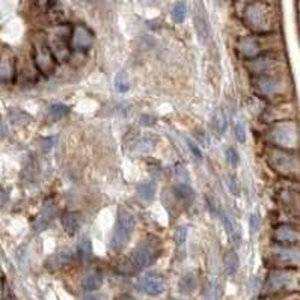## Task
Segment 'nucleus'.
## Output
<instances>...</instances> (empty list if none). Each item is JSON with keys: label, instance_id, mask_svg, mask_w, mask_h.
I'll return each instance as SVG.
<instances>
[{"label": "nucleus", "instance_id": "39", "mask_svg": "<svg viewBox=\"0 0 300 300\" xmlns=\"http://www.w3.org/2000/svg\"><path fill=\"white\" fill-rule=\"evenodd\" d=\"M219 299H220V291H219L217 284L210 285V288L207 291V300H219Z\"/></svg>", "mask_w": 300, "mask_h": 300}, {"label": "nucleus", "instance_id": "4", "mask_svg": "<svg viewBox=\"0 0 300 300\" xmlns=\"http://www.w3.org/2000/svg\"><path fill=\"white\" fill-rule=\"evenodd\" d=\"M72 27L68 23H60L53 26L51 32L45 36V42L48 48L51 50V54L57 63H65L71 57V38Z\"/></svg>", "mask_w": 300, "mask_h": 300}, {"label": "nucleus", "instance_id": "36", "mask_svg": "<svg viewBox=\"0 0 300 300\" xmlns=\"http://www.w3.org/2000/svg\"><path fill=\"white\" fill-rule=\"evenodd\" d=\"M186 237H187V228L186 227H180L175 230V243L178 248H181L186 243Z\"/></svg>", "mask_w": 300, "mask_h": 300}, {"label": "nucleus", "instance_id": "27", "mask_svg": "<svg viewBox=\"0 0 300 300\" xmlns=\"http://www.w3.org/2000/svg\"><path fill=\"white\" fill-rule=\"evenodd\" d=\"M38 69L33 63H26L20 71L17 69V79L24 80L26 83H35L38 80Z\"/></svg>", "mask_w": 300, "mask_h": 300}, {"label": "nucleus", "instance_id": "41", "mask_svg": "<svg viewBox=\"0 0 300 300\" xmlns=\"http://www.w3.org/2000/svg\"><path fill=\"white\" fill-rule=\"evenodd\" d=\"M249 225H251L252 233H255V231L258 230V227H260V217H258L257 214H252V216L249 217Z\"/></svg>", "mask_w": 300, "mask_h": 300}, {"label": "nucleus", "instance_id": "37", "mask_svg": "<svg viewBox=\"0 0 300 300\" xmlns=\"http://www.w3.org/2000/svg\"><path fill=\"white\" fill-rule=\"evenodd\" d=\"M227 183H228V187L231 190V193L234 196H239L240 195V186H239V181L234 175H228L227 177Z\"/></svg>", "mask_w": 300, "mask_h": 300}, {"label": "nucleus", "instance_id": "6", "mask_svg": "<svg viewBox=\"0 0 300 300\" xmlns=\"http://www.w3.org/2000/svg\"><path fill=\"white\" fill-rule=\"evenodd\" d=\"M136 227V222L133 214L125 210V208H119L118 214H116V223H115V228L110 237V251L113 254L121 252L130 242L133 231Z\"/></svg>", "mask_w": 300, "mask_h": 300}, {"label": "nucleus", "instance_id": "11", "mask_svg": "<svg viewBox=\"0 0 300 300\" xmlns=\"http://www.w3.org/2000/svg\"><path fill=\"white\" fill-rule=\"evenodd\" d=\"M252 86L255 89V92L264 98H270L275 97L278 94H281L284 91V85L279 79L270 76V74H264V76H255Z\"/></svg>", "mask_w": 300, "mask_h": 300}, {"label": "nucleus", "instance_id": "14", "mask_svg": "<svg viewBox=\"0 0 300 300\" xmlns=\"http://www.w3.org/2000/svg\"><path fill=\"white\" fill-rule=\"evenodd\" d=\"M237 50H239V54H240L243 59L252 60V59H255V57L261 56V53H263V45H261L260 39L255 38V36H243V38L239 39Z\"/></svg>", "mask_w": 300, "mask_h": 300}, {"label": "nucleus", "instance_id": "47", "mask_svg": "<svg viewBox=\"0 0 300 300\" xmlns=\"http://www.w3.org/2000/svg\"><path fill=\"white\" fill-rule=\"evenodd\" d=\"M258 300H269V299H258Z\"/></svg>", "mask_w": 300, "mask_h": 300}, {"label": "nucleus", "instance_id": "38", "mask_svg": "<svg viewBox=\"0 0 300 300\" xmlns=\"http://www.w3.org/2000/svg\"><path fill=\"white\" fill-rule=\"evenodd\" d=\"M236 137L240 143H245L246 142V131H245V125L239 121L236 124Z\"/></svg>", "mask_w": 300, "mask_h": 300}, {"label": "nucleus", "instance_id": "26", "mask_svg": "<svg viewBox=\"0 0 300 300\" xmlns=\"http://www.w3.org/2000/svg\"><path fill=\"white\" fill-rule=\"evenodd\" d=\"M222 217V222H223V227H225V231L228 233L230 239L234 242V243H240V231L237 230V225L236 222L227 214V213H222L220 214Z\"/></svg>", "mask_w": 300, "mask_h": 300}, {"label": "nucleus", "instance_id": "10", "mask_svg": "<svg viewBox=\"0 0 300 300\" xmlns=\"http://www.w3.org/2000/svg\"><path fill=\"white\" fill-rule=\"evenodd\" d=\"M193 24L198 33V39L202 45H208L211 41V26L208 20V14L202 0H195V9H193Z\"/></svg>", "mask_w": 300, "mask_h": 300}, {"label": "nucleus", "instance_id": "21", "mask_svg": "<svg viewBox=\"0 0 300 300\" xmlns=\"http://www.w3.org/2000/svg\"><path fill=\"white\" fill-rule=\"evenodd\" d=\"M54 214H56V205H53V204L44 205L41 214L38 216V219H36L35 223H33L35 231H42V230H45V228L48 227V223L53 220Z\"/></svg>", "mask_w": 300, "mask_h": 300}, {"label": "nucleus", "instance_id": "2", "mask_svg": "<svg viewBox=\"0 0 300 300\" xmlns=\"http://www.w3.org/2000/svg\"><path fill=\"white\" fill-rule=\"evenodd\" d=\"M245 24L255 33H267L275 26V12L270 5L255 0L246 5L243 12Z\"/></svg>", "mask_w": 300, "mask_h": 300}, {"label": "nucleus", "instance_id": "35", "mask_svg": "<svg viewBox=\"0 0 300 300\" xmlns=\"http://www.w3.org/2000/svg\"><path fill=\"white\" fill-rule=\"evenodd\" d=\"M227 160H228V163H230L233 168H237L239 163H240V156H239V153L236 151V149H234L233 146L227 149Z\"/></svg>", "mask_w": 300, "mask_h": 300}, {"label": "nucleus", "instance_id": "15", "mask_svg": "<svg viewBox=\"0 0 300 300\" xmlns=\"http://www.w3.org/2000/svg\"><path fill=\"white\" fill-rule=\"evenodd\" d=\"M273 239L279 245H299L300 243V230L293 227V225H279L273 231Z\"/></svg>", "mask_w": 300, "mask_h": 300}, {"label": "nucleus", "instance_id": "12", "mask_svg": "<svg viewBox=\"0 0 300 300\" xmlns=\"http://www.w3.org/2000/svg\"><path fill=\"white\" fill-rule=\"evenodd\" d=\"M166 288V282L163 276L157 273H148L139 278L137 281V290L149 297H157L160 296Z\"/></svg>", "mask_w": 300, "mask_h": 300}, {"label": "nucleus", "instance_id": "29", "mask_svg": "<svg viewBox=\"0 0 300 300\" xmlns=\"http://www.w3.org/2000/svg\"><path fill=\"white\" fill-rule=\"evenodd\" d=\"M77 255L80 261H88L92 257V243L88 237H83L77 245Z\"/></svg>", "mask_w": 300, "mask_h": 300}, {"label": "nucleus", "instance_id": "13", "mask_svg": "<svg viewBox=\"0 0 300 300\" xmlns=\"http://www.w3.org/2000/svg\"><path fill=\"white\" fill-rule=\"evenodd\" d=\"M94 44V33L91 29H88L83 24H77L72 27L71 38H69V45L76 51H88Z\"/></svg>", "mask_w": 300, "mask_h": 300}, {"label": "nucleus", "instance_id": "34", "mask_svg": "<svg viewBox=\"0 0 300 300\" xmlns=\"http://www.w3.org/2000/svg\"><path fill=\"white\" fill-rule=\"evenodd\" d=\"M11 121L15 124V125H26L29 121H30V116L27 113H24L23 110H11Z\"/></svg>", "mask_w": 300, "mask_h": 300}, {"label": "nucleus", "instance_id": "44", "mask_svg": "<svg viewBox=\"0 0 300 300\" xmlns=\"http://www.w3.org/2000/svg\"><path fill=\"white\" fill-rule=\"evenodd\" d=\"M83 300H106V297L104 296H98V294H86L85 296V299Z\"/></svg>", "mask_w": 300, "mask_h": 300}, {"label": "nucleus", "instance_id": "20", "mask_svg": "<svg viewBox=\"0 0 300 300\" xmlns=\"http://www.w3.org/2000/svg\"><path fill=\"white\" fill-rule=\"evenodd\" d=\"M44 14H45V17H47L48 23L53 24V26L60 24V23H65V20H66V11H65V8L60 5L59 0H53V2L48 5L47 11H45Z\"/></svg>", "mask_w": 300, "mask_h": 300}, {"label": "nucleus", "instance_id": "3", "mask_svg": "<svg viewBox=\"0 0 300 300\" xmlns=\"http://www.w3.org/2000/svg\"><path fill=\"white\" fill-rule=\"evenodd\" d=\"M282 291H300V270L294 267L272 270L264 282V293L275 294Z\"/></svg>", "mask_w": 300, "mask_h": 300}, {"label": "nucleus", "instance_id": "28", "mask_svg": "<svg viewBox=\"0 0 300 300\" xmlns=\"http://www.w3.org/2000/svg\"><path fill=\"white\" fill-rule=\"evenodd\" d=\"M180 291L181 293H184V294H189V293H192V291H195L196 290V287H198V279H196V275L195 273H192V272H189V273H184L183 276H181V279H180Z\"/></svg>", "mask_w": 300, "mask_h": 300}, {"label": "nucleus", "instance_id": "31", "mask_svg": "<svg viewBox=\"0 0 300 300\" xmlns=\"http://www.w3.org/2000/svg\"><path fill=\"white\" fill-rule=\"evenodd\" d=\"M68 112H69V109H68L65 104H60V103L51 104V106L48 107V116H50V119H53V121H59V119L65 118V116L68 115Z\"/></svg>", "mask_w": 300, "mask_h": 300}, {"label": "nucleus", "instance_id": "23", "mask_svg": "<svg viewBox=\"0 0 300 300\" xmlns=\"http://www.w3.org/2000/svg\"><path fill=\"white\" fill-rule=\"evenodd\" d=\"M211 127L216 131V134H219V136H223L225 133H227L228 119H227V113H225L222 109H217L213 113V116H211Z\"/></svg>", "mask_w": 300, "mask_h": 300}, {"label": "nucleus", "instance_id": "17", "mask_svg": "<svg viewBox=\"0 0 300 300\" xmlns=\"http://www.w3.org/2000/svg\"><path fill=\"white\" fill-rule=\"evenodd\" d=\"M17 80V65L11 56H0V83Z\"/></svg>", "mask_w": 300, "mask_h": 300}, {"label": "nucleus", "instance_id": "43", "mask_svg": "<svg viewBox=\"0 0 300 300\" xmlns=\"http://www.w3.org/2000/svg\"><path fill=\"white\" fill-rule=\"evenodd\" d=\"M154 122H156V119L151 118L149 115H143V116H142V124H145V125H153Z\"/></svg>", "mask_w": 300, "mask_h": 300}, {"label": "nucleus", "instance_id": "46", "mask_svg": "<svg viewBox=\"0 0 300 300\" xmlns=\"http://www.w3.org/2000/svg\"><path fill=\"white\" fill-rule=\"evenodd\" d=\"M119 300H134V299H131V297H121Z\"/></svg>", "mask_w": 300, "mask_h": 300}, {"label": "nucleus", "instance_id": "7", "mask_svg": "<svg viewBox=\"0 0 300 300\" xmlns=\"http://www.w3.org/2000/svg\"><path fill=\"white\" fill-rule=\"evenodd\" d=\"M270 140L282 149H294L299 145V130L293 121L276 122L270 128Z\"/></svg>", "mask_w": 300, "mask_h": 300}, {"label": "nucleus", "instance_id": "24", "mask_svg": "<svg viewBox=\"0 0 300 300\" xmlns=\"http://www.w3.org/2000/svg\"><path fill=\"white\" fill-rule=\"evenodd\" d=\"M239 266H240V260H239V255L236 251H228L223 257V269L227 272V275L230 276H234L239 270Z\"/></svg>", "mask_w": 300, "mask_h": 300}, {"label": "nucleus", "instance_id": "16", "mask_svg": "<svg viewBox=\"0 0 300 300\" xmlns=\"http://www.w3.org/2000/svg\"><path fill=\"white\" fill-rule=\"evenodd\" d=\"M276 65H278V62L270 56H258V57L249 60V63H248L249 69L255 74V76L270 74L272 71H275Z\"/></svg>", "mask_w": 300, "mask_h": 300}, {"label": "nucleus", "instance_id": "1", "mask_svg": "<svg viewBox=\"0 0 300 300\" xmlns=\"http://www.w3.org/2000/svg\"><path fill=\"white\" fill-rule=\"evenodd\" d=\"M162 254V243L157 237L149 236L143 242H140L134 251L131 252L130 258L125 261L122 270L125 273H136L153 266Z\"/></svg>", "mask_w": 300, "mask_h": 300}, {"label": "nucleus", "instance_id": "32", "mask_svg": "<svg viewBox=\"0 0 300 300\" xmlns=\"http://www.w3.org/2000/svg\"><path fill=\"white\" fill-rule=\"evenodd\" d=\"M113 85H115V89H116L118 92H121V94H125V92L130 89V80H128L127 74H125L124 71H121V72L116 74Z\"/></svg>", "mask_w": 300, "mask_h": 300}, {"label": "nucleus", "instance_id": "8", "mask_svg": "<svg viewBox=\"0 0 300 300\" xmlns=\"http://www.w3.org/2000/svg\"><path fill=\"white\" fill-rule=\"evenodd\" d=\"M32 62L38 72L44 77H51L56 71V60L51 54V50L48 48L45 41H36L33 44V51H32Z\"/></svg>", "mask_w": 300, "mask_h": 300}, {"label": "nucleus", "instance_id": "33", "mask_svg": "<svg viewBox=\"0 0 300 300\" xmlns=\"http://www.w3.org/2000/svg\"><path fill=\"white\" fill-rule=\"evenodd\" d=\"M171 15H172V20L175 23H183L186 20V17H187V6H186V3L184 2H177L174 5V8H172Z\"/></svg>", "mask_w": 300, "mask_h": 300}, {"label": "nucleus", "instance_id": "25", "mask_svg": "<svg viewBox=\"0 0 300 300\" xmlns=\"http://www.w3.org/2000/svg\"><path fill=\"white\" fill-rule=\"evenodd\" d=\"M101 285H103V275L98 273V272L89 273V275L83 279V282H82L83 290L88 291V293H94V291L100 290Z\"/></svg>", "mask_w": 300, "mask_h": 300}, {"label": "nucleus", "instance_id": "40", "mask_svg": "<svg viewBox=\"0 0 300 300\" xmlns=\"http://www.w3.org/2000/svg\"><path fill=\"white\" fill-rule=\"evenodd\" d=\"M187 146L190 148V151H192V154L195 156L196 160H202V153H201V149L196 146V143H195L193 140H187Z\"/></svg>", "mask_w": 300, "mask_h": 300}, {"label": "nucleus", "instance_id": "19", "mask_svg": "<svg viewBox=\"0 0 300 300\" xmlns=\"http://www.w3.org/2000/svg\"><path fill=\"white\" fill-rule=\"evenodd\" d=\"M72 258H74V254H72L71 249H62V251L53 254V255L47 260L45 266H47L48 270H59V269L68 266V264L72 261Z\"/></svg>", "mask_w": 300, "mask_h": 300}, {"label": "nucleus", "instance_id": "5", "mask_svg": "<svg viewBox=\"0 0 300 300\" xmlns=\"http://www.w3.org/2000/svg\"><path fill=\"white\" fill-rule=\"evenodd\" d=\"M267 162L270 168L282 177L300 175V157L296 153L275 146L267 151Z\"/></svg>", "mask_w": 300, "mask_h": 300}, {"label": "nucleus", "instance_id": "42", "mask_svg": "<svg viewBox=\"0 0 300 300\" xmlns=\"http://www.w3.org/2000/svg\"><path fill=\"white\" fill-rule=\"evenodd\" d=\"M8 133H9V131H8V127H6V124L0 121V140L5 139V137L8 136Z\"/></svg>", "mask_w": 300, "mask_h": 300}, {"label": "nucleus", "instance_id": "9", "mask_svg": "<svg viewBox=\"0 0 300 300\" xmlns=\"http://www.w3.org/2000/svg\"><path fill=\"white\" fill-rule=\"evenodd\" d=\"M270 258L281 267H300V248L276 245L270 249Z\"/></svg>", "mask_w": 300, "mask_h": 300}, {"label": "nucleus", "instance_id": "18", "mask_svg": "<svg viewBox=\"0 0 300 300\" xmlns=\"http://www.w3.org/2000/svg\"><path fill=\"white\" fill-rule=\"evenodd\" d=\"M62 227L65 230V233L68 236H74L82 227V216L77 211H69V213H63L60 217Z\"/></svg>", "mask_w": 300, "mask_h": 300}, {"label": "nucleus", "instance_id": "30", "mask_svg": "<svg viewBox=\"0 0 300 300\" xmlns=\"http://www.w3.org/2000/svg\"><path fill=\"white\" fill-rule=\"evenodd\" d=\"M174 192H175V196L180 198V199H183V201L190 202V201L195 199V190H193L189 184H186V183H180V184L174 189Z\"/></svg>", "mask_w": 300, "mask_h": 300}, {"label": "nucleus", "instance_id": "45", "mask_svg": "<svg viewBox=\"0 0 300 300\" xmlns=\"http://www.w3.org/2000/svg\"><path fill=\"white\" fill-rule=\"evenodd\" d=\"M2 300H17V299H15V296H14V294H6V296L2 299Z\"/></svg>", "mask_w": 300, "mask_h": 300}, {"label": "nucleus", "instance_id": "22", "mask_svg": "<svg viewBox=\"0 0 300 300\" xmlns=\"http://www.w3.org/2000/svg\"><path fill=\"white\" fill-rule=\"evenodd\" d=\"M137 196L143 204H151L156 196V183L153 181H143L137 186Z\"/></svg>", "mask_w": 300, "mask_h": 300}]
</instances>
